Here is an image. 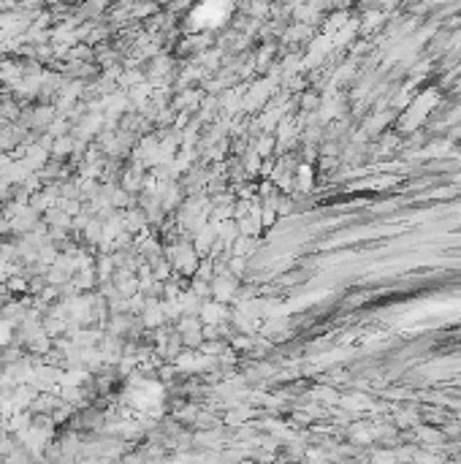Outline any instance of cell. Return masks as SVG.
I'll use <instances>...</instances> for the list:
<instances>
[]
</instances>
